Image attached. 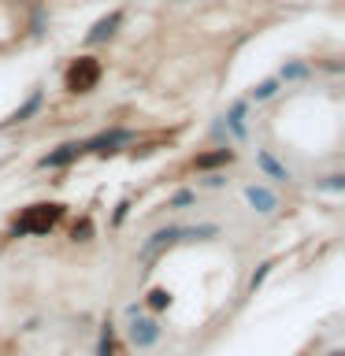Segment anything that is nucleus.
Wrapping results in <instances>:
<instances>
[{
  "mask_svg": "<svg viewBox=\"0 0 345 356\" xmlns=\"http://www.w3.org/2000/svg\"><path fill=\"white\" fill-rule=\"evenodd\" d=\"M223 163H234V149H216V152L197 156V167H200V171H211V167H223Z\"/></svg>",
  "mask_w": 345,
  "mask_h": 356,
  "instance_id": "12",
  "label": "nucleus"
},
{
  "mask_svg": "<svg viewBox=\"0 0 345 356\" xmlns=\"http://www.w3.org/2000/svg\"><path fill=\"white\" fill-rule=\"evenodd\" d=\"M100 74H104V67H100L97 56H78L63 74L67 93H93V89L100 86Z\"/></svg>",
  "mask_w": 345,
  "mask_h": 356,
  "instance_id": "3",
  "label": "nucleus"
},
{
  "mask_svg": "<svg viewBox=\"0 0 345 356\" xmlns=\"http://www.w3.org/2000/svg\"><path fill=\"white\" fill-rule=\"evenodd\" d=\"M134 312V319H130V341L138 345V349H152L156 341H160V319H152V316H138V308H130Z\"/></svg>",
  "mask_w": 345,
  "mask_h": 356,
  "instance_id": "4",
  "label": "nucleus"
},
{
  "mask_svg": "<svg viewBox=\"0 0 345 356\" xmlns=\"http://www.w3.org/2000/svg\"><path fill=\"white\" fill-rule=\"evenodd\" d=\"M41 104H45V93H41V89H33L26 104H19V108L11 111V115H8L4 122H0V127H15V122H26L30 115H38V111H41Z\"/></svg>",
  "mask_w": 345,
  "mask_h": 356,
  "instance_id": "10",
  "label": "nucleus"
},
{
  "mask_svg": "<svg viewBox=\"0 0 345 356\" xmlns=\"http://www.w3.org/2000/svg\"><path fill=\"white\" fill-rule=\"evenodd\" d=\"M119 26H122V11H108V15L97 19V26L86 33V41H89V44H100V41H108Z\"/></svg>",
  "mask_w": 345,
  "mask_h": 356,
  "instance_id": "8",
  "label": "nucleus"
},
{
  "mask_svg": "<svg viewBox=\"0 0 345 356\" xmlns=\"http://www.w3.org/2000/svg\"><path fill=\"white\" fill-rule=\"evenodd\" d=\"M267 271H271V264H264V267H260V271H256V275L249 278V289H256V286H260V282H264V278H267Z\"/></svg>",
  "mask_w": 345,
  "mask_h": 356,
  "instance_id": "19",
  "label": "nucleus"
},
{
  "mask_svg": "<svg viewBox=\"0 0 345 356\" xmlns=\"http://www.w3.org/2000/svg\"><path fill=\"white\" fill-rule=\"evenodd\" d=\"M97 356H115V330H111V323H104V330H100Z\"/></svg>",
  "mask_w": 345,
  "mask_h": 356,
  "instance_id": "14",
  "label": "nucleus"
},
{
  "mask_svg": "<svg viewBox=\"0 0 345 356\" xmlns=\"http://www.w3.org/2000/svg\"><path fill=\"white\" fill-rule=\"evenodd\" d=\"M245 115H249V100H238V104H234L227 115H223V127H227L234 138H245V134H249V127H245Z\"/></svg>",
  "mask_w": 345,
  "mask_h": 356,
  "instance_id": "9",
  "label": "nucleus"
},
{
  "mask_svg": "<svg viewBox=\"0 0 345 356\" xmlns=\"http://www.w3.org/2000/svg\"><path fill=\"white\" fill-rule=\"evenodd\" d=\"M216 234H219V227H211V222H208V227H163V230H156L152 238H149V241H145L141 249H138V260H141V264H156V260H160V256H163L167 249H171L175 241L216 238Z\"/></svg>",
  "mask_w": 345,
  "mask_h": 356,
  "instance_id": "1",
  "label": "nucleus"
},
{
  "mask_svg": "<svg viewBox=\"0 0 345 356\" xmlns=\"http://www.w3.org/2000/svg\"><path fill=\"white\" fill-rule=\"evenodd\" d=\"M308 74H312L308 63H289V67L278 71V82H297V78H308Z\"/></svg>",
  "mask_w": 345,
  "mask_h": 356,
  "instance_id": "15",
  "label": "nucleus"
},
{
  "mask_svg": "<svg viewBox=\"0 0 345 356\" xmlns=\"http://www.w3.org/2000/svg\"><path fill=\"white\" fill-rule=\"evenodd\" d=\"M193 200H197L193 189H178V193H175L171 200H167V208H186V204H193Z\"/></svg>",
  "mask_w": 345,
  "mask_h": 356,
  "instance_id": "17",
  "label": "nucleus"
},
{
  "mask_svg": "<svg viewBox=\"0 0 345 356\" xmlns=\"http://www.w3.org/2000/svg\"><path fill=\"white\" fill-rule=\"evenodd\" d=\"M78 156H86L82 141H67V145H60L56 152H45L41 160H38V167H41V171H49V167H67V163H74Z\"/></svg>",
  "mask_w": 345,
  "mask_h": 356,
  "instance_id": "6",
  "label": "nucleus"
},
{
  "mask_svg": "<svg viewBox=\"0 0 345 356\" xmlns=\"http://www.w3.org/2000/svg\"><path fill=\"white\" fill-rule=\"evenodd\" d=\"M245 200H249L252 211H260V216H271V211L278 208V197L267 186H249L245 189Z\"/></svg>",
  "mask_w": 345,
  "mask_h": 356,
  "instance_id": "7",
  "label": "nucleus"
},
{
  "mask_svg": "<svg viewBox=\"0 0 345 356\" xmlns=\"http://www.w3.org/2000/svg\"><path fill=\"white\" fill-rule=\"evenodd\" d=\"M323 186H327V189H342L345 182H342V175H330V182H323Z\"/></svg>",
  "mask_w": 345,
  "mask_h": 356,
  "instance_id": "20",
  "label": "nucleus"
},
{
  "mask_svg": "<svg viewBox=\"0 0 345 356\" xmlns=\"http://www.w3.org/2000/svg\"><path fill=\"white\" fill-rule=\"evenodd\" d=\"M60 219H63V204H30V208H22V216L15 219L11 234H15V238H26V234H49Z\"/></svg>",
  "mask_w": 345,
  "mask_h": 356,
  "instance_id": "2",
  "label": "nucleus"
},
{
  "mask_svg": "<svg viewBox=\"0 0 345 356\" xmlns=\"http://www.w3.org/2000/svg\"><path fill=\"white\" fill-rule=\"evenodd\" d=\"M275 93H278V78H264L260 86H252L249 100H256V104H264V100H271Z\"/></svg>",
  "mask_w": 345,
  "mask_h": 356,
  "instance_id": "13",
  "label": "nucleus"
},
{
  "mask_svg": "<svg viewBox=\"0 0 345 356\" xmlns=\"http://www.w3.org/2000/svg\"><path fill=\"white\" fill-rule=\"evenodd\" d=\"M89 234H93V222H89V219H82V222L74 227V241H89Z\"/></svg>",
  "mask_w": 345,
  "mask_h": 356,
  "instance_id": "18",
  "label": "nucleus"
},
{
  "mask_svg": "<svg viewBox=\"0 0 345 356\" xmlns=\"http://www.w3.org/2000/svg\"><path fill=\"white\" fill-rule=\"evenodd\" d=\"M256 163H260V171L271 178V182H289V171L271 156V149H260V152H256Z\"/></svg>",
  "mask_w": 345,
  "mask_h": 356,
  "instance_id": "11",
  "label": "nucleus"
},
{
  "mask_svg": "<svg viewBox=\"0 0 345 356\" xmlns=\"http://www.w3.org/2000/svg\"><path fill=\"white\" fill-rule=\"evenodd\" d=\"M130 141H134V134L115 127V130H104V134H97V138L82 141V149L86 152H97V156H111V152H119L122 145H130Z\"/></svg>",
  "mask_w": 345,
  "mask_h": 356,
  "instance_id": "5",
  "label": "nucleus"
},
{
  "mask_svg": "<svg viewBox=\"0 0 345 356\" xmlns=\"http://www.w3.org/2000/svg\"><path fill=\"white\" fill-rule=\"evenodd\" d=\"M149 308H152V312L171 308V293H167V289H152V293H149Z\"/></svg>",
  "mask_w": 345,
  "mask_h": 356,
  "instance_id": "16",
  "label": "nucleus"
}]
</instances>
